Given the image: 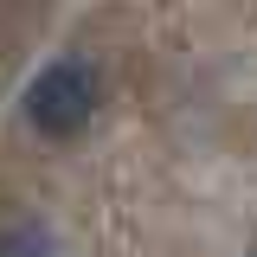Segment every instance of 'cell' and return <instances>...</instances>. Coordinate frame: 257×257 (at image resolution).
Masks as SVG:
<instances>
[{
  "mask_svg": "<svg viewBox=\"0 0 257 257\" xmlns=\"http://www.w3.org/2000/svg\"><path fill=\"white\" fill-rule=\"evenodd\" d=\"M96 116V71L84 58H52L39 77L26 84V122L39 135H84V122Z\"/></svg>",
  "mask_w": 257,
  "mask_h": 257,
  "instance_id": "6da1fadb",
  "label": "cell"
},
{
  "mask_svg": "<svg viewBox=\"0 0 257 257\" xmlns=\"http://www.w3.org/2000/svg\"><path fill=\"white\" fill-rule=\"evenodd\" d=\"M0 257H58V238L45 219H13L0 231Z\"/></svg>",
  "mask_w": 257,
  "mask_h": 257,
  "instance_id": "7a4b0ae2",
  "label": "cell"
},
{
  "mask_svg": "<svg viewBox=\"0 0 257 257\" xmlns=\"http://www.w3.org/2000/svg\"><path fill=\"white\" fill-rule=\"evenodd\" d=\"M244 257H257V251H244Z\"/></svg>",
  "mask_w": 257,
  "mask_h": 257,
  "instance_id": "3957f363",
  "label": "cell"
}]
</instances>
